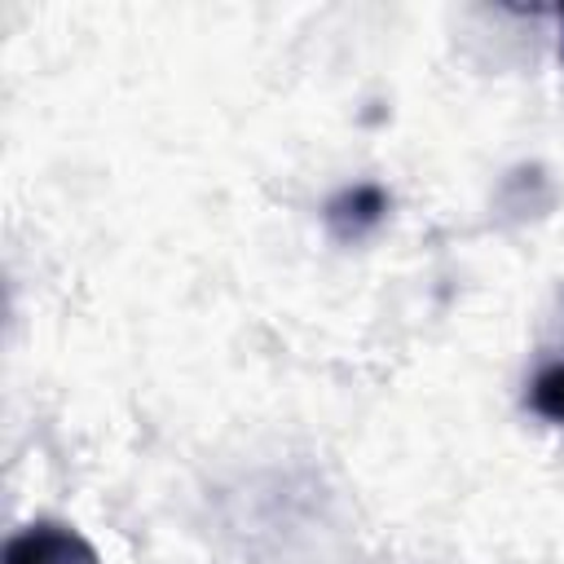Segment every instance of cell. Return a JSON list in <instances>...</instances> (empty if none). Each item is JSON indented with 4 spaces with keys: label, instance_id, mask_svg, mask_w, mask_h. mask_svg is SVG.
<instances>
[{
    "label": "cell",
    "instance_id": "1",
    "mask_svg": "<svg viewBox=\"0 0 564 564\" xmlns=\"http://www.w3.org/2000/svg\"><path fill=\"white\" fill-rule=\"evenodd\" d=\"M4 564H97L93 546L84 538H75L70 529H57V524H31L22 529L9 551H4Z\"/></svg>",
    "mask_w": 564,
    "mask_h": 564
},
{
    "label": "cell",
    "instance_id": "2",
    "mask_svg": "<svg viewBox=\"0 0 564 564\" xmlns=\"http://www.w3.org/2000/svg\"><path fill=\"white\" fill-rule=\"evenodd\" d=\"M533 410L564 423V361L560 366H546L538 379H533Z\"/></svg>",
    "mask_w": 564,
    "mask_h": 564
}]
</instances>
